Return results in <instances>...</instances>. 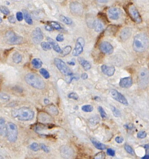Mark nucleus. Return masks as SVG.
<instances>
[{
  "label": "nucleus",
  "instance_id": "obj_53",
  "mask_svg": "<svg viewBox=\"0 0 149 159\" xmlns=\"http://www.w3.org/2000/svg\"><path fill=\"white\" fill-rule=\"evenodd\" d=\"M67 63L68 64L71 65V66H74L75 64V62L74 60H72L70 61H68Z\"/></svg>",
  "mask_w": 149,
  "mask_h": 159
},
{
  "label": "nucleus",
  "instance_id": "obj_8",
  "mask_svg": "<svg viewBox=\"0 0 149 159\" xmlns=\"http://www.w3.org/2000/svg\"><path fill=\"white\" fill-rule=\"evenodd\" d=\"M85 41L83 38L79 37L76 40L75 46L73 49L72 55L74 57L78 56L83 51Z\"/></svg>",
  "mask_w": 149,
  "mask_h": 159
},
{
  "label": "nucleus",
  "instance_id": "obj_5",
  "mask_svg": "<svg viewBox=\"0 0 149 159\" xmlns=\"http://www.w3.org/2000/svg\"><path fill=\"white\" fill-rule=\"evenodd\" d=\"M7 135L8 141L10 142H15L17 139V127L15 124L8 122L6 125Z\"/></svg>",
  "mask_w": 149,
  "mask_h": 159
},
{
  "label": "nucleus",
  "instance_id": "obj_15",
  "mask_svg": "<svg viewBox=\"0 0 149 159\" xmlns=\"http://www.w3.org/2000/svg\"><path fill=\"white\" fill-rule=\"evenodd\" d=\"M132 78L130 77H128L121 78L119 82V86L123 88H128L132 86Z\"/></svg>",
  "mask_w": 149,
  "mask_h": 159
},
{
  "label": "nucleus",
  "instance_id": "obj_55",
  "mask_svg": "<svg viewBox=\"0 0 149 159\" xmlns=\"http://www.w3.org/2000/svg\"><path fill=\"white\" fill-rule=\"evenodd\" d=\"M149 158V155H145V156L143 157H142V159H148Z\"/></svg>",
  "mask_w": 149,
  "mask_h": 159
},
{
  "label": "nucleus",
  "instance_id": "obj_17",
  "mask_svg": "<svg viewBox=\"0 0 149 159\" xmlns=\"http://www.w3.org/2000/svg\"><path fill=\"white\" fill-rule=\"evenodd\" d=\"M101 70L104 74L109 77L113 76L115 72V68L114 66H109L105 64L101 66Z\"/></svg>",
  "mask_w": 149,
  "mask_h": 159
},
{
  "label": "nucleus",
  "instance_id": "obj_28",
  "mask_svg": "<svg viewBox=\"0 0 149 159\" xmlns=\"http://www.w3.org/2000/svg\"><path fill=\"white\" fill-rule=\"evenodd\" d=\"M48 24L51 26V27L53 28V29L56 30H60L61 29H62V27L60 25V24L55 21L49 22Z\"/></svg>",
  "mask_w": 149,
  "mask_h": 159
},
{
  "label": "nucleus",
  "instance_id": "obj_10",
  "mask_svg": "<svg viewBox=\"0 0 149 159\" xmlns=\"http://www.w3.org/2000/svg\"><path fill=\"white\" fill-rule=\"evenodd\" d=\"M99 50L102 53L107 55H110L114 51V48L110 43L107 41L102 42L99 45Z\"/></svg>",
  "mask_w": 149,
  "mask_h": 159
},
{
  "label": "nucleus",
  "instance_id": "obj_50",
  "mask_svg": "<svg viewBox=\"0 0 149 159\" xmlns=\"http://www.w3.org/2000/svg\"><path fill=\"white\" fill-rule=\"evenodd\" d=\"M8 21H9L10 23H14L15 22V18L14 15H10L8 17Z\"/></svg>",
  "mask_w": 149,
  "mask_h": 159
},
{
  "label": "nucleus",
  "instance_id": "obj_26",
  "mask_svg": "<svg viewBox=\"0 0 149 159\" xmlns=\"http://www.w3.org/2000/svg\"><path fill=\"white\" fill-rule=\"evenodd\" d=\"M12 60L14 63H19L22 60V56L20 54L16 52L13 55Z\"/></svg>",
  "mask_w": 149,
  "mask_h": 159
},
{
  "label": "nucleus",
  "instance_id": "obj_13",
  "mask_svg": "<svg viewBox=\"0 0 149 159\" xmlns=\"http://www.w3.org/2000/svg\"><path fill=\"white\" fill-rule=\"evenodd\" d=\"M43 39V35L40 28H36L32 33V39L36 44L40 43Z\"/></svg>",
  "mask_w": 149,
  "mask_h": 159
},
{
  "label": "nucleus",
  "instance_id": "obj_54",
  "mask_svg": "<svg viewBox=\"0 0 149 159\" xmlns=\"http://www.w3.org/2000/svg\"><path fill=\"white\" fill-rule=\"evenodd\" d=\"M99 3H105L108 2L109 0H97Z\"/></svg>",
  "mask_w": 149,
  "mask_h": 159
},
{
  "label": "nucleus",
  "instance_id": "obj_4",
  "mask_svg": "<svg viewBox=\"0 0 149 159\" xmlns=\"http://www.w3.org/2000/svg\"><path fill=\"white\" fill-rule=\"evenodd\" d=\"M4 41L5 43L8 44L17 45L22 43L23 38L13 31L9 30L5 33Z\"/></svg>",
  "mask_w": 149,
  "mask_h": 159
},
{
  "label": "nucleus",
  "instance_id": "obj_1",
  "mask_svg": "<svg viewBox=\"0 0 149 159\" xmlns=\"http://www.w3.org/2000/svg\"><path fill=\"white\" fill-rule=\"evenodd\" d=\"M12 115L14 118L20 121H30L33 119L34 117V112L29 107H22L13 110L12 111Z\"/></svg>",
  "mask_w": 149,
  "mask_h": 159
},
{
  "label": "nucleus",
  "instance_id": "obj_42",
  "mask_svg": "<svg viewBox=\"0 0 149 159\" xmlns=\"http://www.w3.org/2000/svg\"><path fill=\"white\" fill-rule=\"evenodd\" d=\"M68 98L70 99H73L74 100H77L78 99V96L77 94L75 92H71L68 94Z\"/></svg>",
  "mask_w": 149,
  "mask_h": 159
},
{
  "label": "nucleus",
  "instance_id": "obj_48",
  "mask_svg": "<svg viewBox=\"0 0 149 159\" xmlns=\"http://www.w3.org/2000/svg\"><path fill=\"white\" fill-rule=\"evenodd\" d=\"M49 109H50L51 111L52 112V114H55V115H57V114H58V113H57V112L58 113L57 109L56 107L55 106H50V107H49Z\"/></svg>",
  "mask_w": 149,
  "mask_h": 159
},
{
  "label": "nucleus",
  "instance_id": "obj_56",
  "mask_svg": "<svg viewBox=\"0 0 149 159\" xmlns=\"http://www.w3.org/2000/svg\"><path fill=\"white\" fill-rule=\"evenodd\" d=\"M44 102H45V103L48 104L49 103V100H48V99H45Z\"/></svg>",
  "mask_w": 149,
  "mask_h": 159
},
{
  "label": "nucleus",
  "instance_id": "obj_37",
  "mask_svg": "<svg viewBox=\"0 0 149 159\" xmlns=\"http://www.w3.org/2000/svg\"><path fill=\"white\" fill-rule=\"evenodd\" d=\"M98 110L100 115L101 116V118L104 119V118H106L107 117V114L106 113L105 111H104V109L101 107V106H99Z\"/></svg>",
  "mask_w": 149,
  "mask_h": 159
},
{
  "label": "nucleus",
  "instance_id": "obj_7",
  "mask_svg": "<svg viewBox=\"0 0 149 159\" xmlns=\"http://www.w3.org/2000/svg\"><path fill=\"white\" fill-rule=\"evenodd\" d=\"M54 62L58 70L63 75L65 76H71L73 74L70 69L62 60L60 58H55L54 60Z\"/></svg>",
  "mask_w": 149,
  "mask_h": 159
},
{
  "label": "nucleus",
  "instance_id": "obj_11",
  "mask_svg": "<svg viewBox=\"0 0 149 159\" xmlns=\"http://www.w3.org/2000/svg\"><path fill=\"white\" fill-rule=\"evenodd\" d=\"M110 93L112 97L116 101L125 105H128V102L125 97L118 91L114 89H112L110 91Z\"/></svg>",
  "mask_w": 149,
  "mask_h": 159
},
{
  "label": "nucleus",
  "instance_id": "obj_14",
  "mask_svg": "<svg viewBox=\"0 0 149 159\" xmlns=\"http://www.w3.org/2000/svg\"><path fill=\"white\" fill-rule=\"evenodd\" d=\"M108 12L109 18L114 20L118 19L121 15V10L119 8L115 7L109 8Z\"/></svg>",
  "mask_w": 149,
  "mask_h": 159
},
{
  "label": "nucleus",
  "instance_id": "obj_24",
  "mask_svg": "<svg viewBox=\"0 0 149 159\" xmlns=\"http://www.w3.org/2000/svg\"><path fill=\"white\" fill-rule=\"evenodd\" d=\"M31 64L35 69L40 68L43 64L42 61L39 58H34L31 61Z\"/></svg>",
  "mask_w": 149,
  "mask_h": 159
},
{
  "label": "nucleus",
  "instance_id": "obj_16",
  "mask_svg": "<svg viewBox=\"0 0 149 159\" xmlns=\"http://www.w3.org/2000/svg\"><path fill=\"white\" fill-rule=\"evenodd\" d=\"M132 30L130 28H124L121 31L120 34V38L122 41L124 42L128 40L132 35Z\"/></svg>",
  "mask_w": 149,
  "mask_h": 159
},
{
  "label": "nucleus",
  "instance_id": "obj_18",
  "mask_svg": "<svg viewBox=\"0 0 149 159\" xmlns=\"http://www.w3.org/2000/svg\"><path fill=\"white\" fill-rule=\"evenodd\" d=\"M47 40L48 41V43L51 44V47L53 48V50L57 52V53H60L62 50L61 49L60 46L58 45V43L57 42L54 40L53 39L50 38V37H47Z\"/></svg>",
  "mask_w": 149,
  "mask_h": 159
},
{
  "label": "nucleus",
  "instance_id": "obj_31",
  "mask_svg": "<svg viewBox=\"0 0 149 159\" xmlns=\"http://www.w3.org/2000/svg\"><path fill=\"white\" fill-rule=\"evenodd\" d=\"M81 109L84 112L89 113V112H92L94 110V107L89 105H84L83 106H82Z\"/></svg>",
  "mask_w": 149,
  "mask_h": 159
},
{
  "label": "nucleus",
  "instance_id": "obj_9",
  "mask_svg": "<svg viewBox=\"0 0 149 159\" xmlns=\"http://www.w3.org/2000/svg\"><path fill=\"white\" fill-rule=\"evenodd\" d=\"M129 15L132 19L137 23H141L142 19L139 12L136 7L133 5H130L128 8Z\"/></svg>",
  "mask_w": 149,
  "mask_h": 159
},
{
  "label": "nucleus",
  "instance_id": "obj_27",
  "mask_svg": "<svg viewBox=\"0 0 149 159\" xmlns=\"http://www.w3.org/2000/svg\"><path fill=\"white\" fill-rule=\"evenodd\" d=\"M71 50H72L71 46L70 45L66 46L63 49V50H62L60 53L61 55L63 57L66 56L71 52Z\"/></svg>",
  "mask_w": 149,
  "mask_h": 159
},
{
  "label": "nucleus",
  "instance_id": "obj_20",
  "mask_svg": "<svg viewBox=\"0 0 149 159\" xmlns=\"http://www.w3.org/2000/svg\"><path fill=\"white\" fill-rule=\"evenodd\" d=\"M7 135L6 125H5V120L3 118H0V135L5 137Z\"/></svg>",
  "mask_w": 149,
  "mask_h": 159
},
{
  "label": "nucleus",
  "instance_id": "obj_25",
  "mask_svg": "<svg viewBox=\"0 0 149 159\" xmlns=\"http://www.w3.org/2000/svg\"><path fill=\"white\" fill-rule=\"evenodd\" d=\"M61 153L62 156H64V157L67 156V158L68 156H70L72 155L71 149H69L67 147H65V146H63V147H61Z\"/></svg>",
  "mask_w": 149,
  "mask_h": 159
},
{
  "label": "nucleus",
  "instance_id": "obj_51",
  "mask_svg": "<svg viewBox=\"0 0 149 159\" xmlns=\"http://www.w3.org/2000/svg\"><path fill=\"white\" fill-rule=\"evenodd\" d=\"M45 29L47 31H52L53 30V28L51 27V26L47 24L45 26Z\"/></svg>",
  "mask_w": 149,
  "mask_h": 159
},
{
  "label": "nucleus",
  "instance_id": "obj_49",
  "mask_svg": "<svg viewBox=\"0 0 149 159\" xmlns=\"http://www.w3.org/2000/svg\"><path fill=\"white\" fill-rule=\"evenodd\" d=\"M115 141L117 143H122L124 142V139L122 137L117 136L115 138Z\"/></svg>",
  "mask_w": 149,
  "mask_h": 159
},
{
  "label": "nucleus",
  "instance_id": "obj_38",
  "mask_svg": "<svg viewBox=\"0 0 149 159\" xmlns=\"http://www.w3.org/2000/svg\"><path fill=\"white\" fill-rule=\"evenodd\" d=\"M124 148L127 153H128L129 154L134 155V150L130 146H129L128 145H125L124 146Z\"/></svg>",
  "mask_w": 149,
  "mask_h": 159
},
{
  "label": "nucleus",
  "instance_id": "obj_34",
  "mask_svg": "<svg viewBox=\"0 0 149 159\" xmlns=\"http://www.w3.org/2000/svg\"><path fill=\"white\" fill-rule=\"evenodd\" d=\"M10 96L8 94L4 92H0V99L3 101H8L10 99Z\"/></svg>",
  "mask_w": 149,
  "mask_h": 159
},
{
  "label": "nucleus",
  "instance_id": "obj_41",
  "mask_svg": "<svg viewBox=\"0 0 149 159\" xmlns=\"http://www.w3.org/2000/svg\"><path fill=\"white\" fill-rule=\"evenodd\" d=\"M147 136V133L144 131H140L137 134V137L140 139L145 138Z\"/></svg>",
  "mask_w": 149,
  "mask_h": 159
},
{
  "label": "nucleus",
  "instance_id": "obj_23",
  "mask_svg": "<svg viewBox=\"0 0 149 159\" xmlns=\"http://www.w3.org/2000/svg\"><path fill=\"white\" fill-rule=\"evenodd\" d=\"M23 17L24 18V20L26 23H27L28 24L32 25L33 24V21L28 11L25 10H23Z\"/></svg>",
  "mask_w": 149,
  "mask_h": 159
},
{
  "label": "nucleus",
  "instance_id": "obj_30",
  "mask_svg": "<svg viewBox=\"0 0 149 159\" xmlns=\"http://www.w3.org/2000/svg\"><path fill=\"white\" fill-rule=\"evenodd\" d=\"M41 46L44 51H49L51 49V46L48 42H43L41 43Z\"/></svg>",
  "mask_w": 149,
  "mask_h": 159
},
{
  "label": "nucleus",
  "instance_id": "obj_19",
  "mask_svg": "<svg viewBox=\"0 0 149 159\" xmlns=\"http://www.w3.org/2000/svg\"><path fill=\"white\" fill-rule=\"evenodd\" d=\"M78 60L79 63L81 64V65L83 67L85 71H89V70L91 69V63H90L88 61L81 57H79Z\"/></svg>",
  "mask_w": 149,
  "mask_h": 159
},
{
  "label": "nucleus",
  "instance_id": "obj_12",
  "mask_svg": "<svg viewBox=\"0 0 149 159\" xmlns=\"http://www.w3.org/2000/svg\"><path fill=\"white\" fill-rule=\"evenodd\" d=\"M71 12L74 15H81L83 14V8L81 3L77 2H72L70 4Z\"/></svg>",
  "mask_w": 149,
  "mask_h": 159
},
{
  "label": "nucleus",
  "instance_id": "obj_47",
  "mask_svg": "<svg viewBox=\"0 0 149 159\" xmlns=\"http://www.w3.org/2000/svg\"><path fill=\"white\" fill-rule=\"evenodd\" d=\"M107 153L108 155H109V156H114L115 155V152L113 149L111 148H109L107 149Z\"/></svg>",
  "mask_w": 149,
  "mask_h": 159
},
{
  "label": "nucleus",
  "instance_id": "obj_6",
  "mask_svg": "<svg viewBox=\"0 0 149 159\" xmlns=\"http://www.w3.org/2000/svg\"><path fill=\"white\" fill-rule=\"evenodd\" d=\"M149 82V71L146 68H142L138 74V84L142 89L146 88Z\"/></svg>",
  "mask_w": 149,
  "mask_h": 159
},
{
  "label": "nucleus",
  "instance_id": "obj_22",
  "mask_svg": "<svg viewBox=\"0 0 149 159\" xmlns=\"http://www.w3.org/2000/svg\"><path fill=\"white\" fill-rule=\"evenodd\" d=\"M90 140L92 143L94 145V146H95L97 149L99 150H104L106 149L107 146L105 145L98 142L95 139L93 138H91Z\"/></svg>",
  "mask_w": 149,
  "mask_h": 159
},
{
  "label": "nucleus",
  "instance_id": "obj_21",
  "mask_svg": "<svg viewBox=\"0 0 149 159\" xmlns=\"http://www.w3.org/2000/svg\"><path fill=\"white\" fill-rule=\"evenodd\" d=\"M93 28H94L95 31L97 32H99L103 30V25L101 21L99 19H96L93 22Z\"/></svg>",
  "mask_w": 149,
  "mask_h": 159
},
{
  "label": "nucleus",
  "instance_id": "obj_3",
  "mask_svg": "<svg viewBox=\"0 0 149 159\" xmlns=\"http://www.w3.org/2000/svg\"><path fill=\"white\" fill-rule=\"evenodd\" d=\"M26 82L34 88L42 90L46 87V83L38 74L34 73L27 74L25 77Z\"/></svg>",
  "mask_w": 149,
  "mask_h": 159
},
{
  "label": "nucleus",
  "instance_id": "obj_29",
  "mask_svg": "<svg viewBox=\"0 0 149 159\" xmlns=\"http://www.w3.org/2000/svg\"><path fill=\"white\" fill-rule=\"evenodd\" d=\"M59 19L63 23L67 25H70L73 23V21L70 18L65 16L64 15H61L59 16Z\"/></svg>",
  "mask_w": 149,
  "mask_h": 159
},
{
  "label": "nucleus",
  "instance_id": "obj_46",
  "mask_svg": "<svg viewBox=\"0 0 149 159\" xmlns=\"http://www.w3.org/2000/svg\"><path fill=\"white\" fill-rule=\"evenodd\" d=\"M56 41L57 42H63L64 40V35L62 34H59L58 35L56 36Z\"/></svg>",
  "mask_w": 149,
  "mask_h": 159
},
{
  "label": "nucleus",
  "instance_id": "obj_45",
  "mask_svg": "<svg viewBox=\"0 0 149 159\" xmlns=\"http://www.w3.org/2000/svg\"><path fill=\"white\" fill-rule=\"evenodd\" d=\"M40 146L41 148L45 152L49 153L50 151V150H49V148H48V146H46L45 144H41Z\"/></svg>",
  "mask_w": 149,
  "mask_h": 159
},
{
  "label": "nucleus",
  "instance_id": "obj_32",
  "mask_svg": "<svg viewBox=\"0 0 149 159\" xmlns=\"http://www.w3.org/2000/svg\"><path fill=\"white\" fill-rule=\"evenodd\" d=\"M39 72L42 76L46 79H48L50 78V74L49 73L48 71H47L46 69L44 68H41L39 70Z\"/></svg>",
  "mask_w": 149,
  "mask_h": 159
},
{
  "label": "nucleus",
  "instance_id": "obj_44",
  "mask_svg": "<svg viewBox=\"0 0 149 159\" xmlns=\"http://www.w3.org/2000/svg\"><path fill=\"white\" fill-rule=\"evenodd\" d=\"M16 19L18 21H22L23 19V14L22 12H18L16 14Z\"/></svg>",
  "mask_w": 149,
  "mask_h": 159
},
{
  "label": "nucleus",
  "instance_id": "obj_57",
  "mask_svg": "<svg viewBox=\"0 0 149 159\" xmlns=\"http://www.w3.org/2000/svg\"><path fill=\"white\" fill-rule=\"evenodd\" d=\"M3 22V20H2V18H1V17L0 16V23H2Z\"/></svg>",
  "mask_w": 149,
  "mask_h": 159
},
{
  "label": "nucleus",
  "instance_id": "obj_43",
  "mask_svg": "<svg viewBox=\"0 0 149 159\" xmlns=\"http://www.w3.org/2000/svg\"><path fill=\"white\" fill-rule=\"evenodd\" d=\"M99 17L100 19H101V20L103 21L104 22H106L108 21L107 18L106 17V15L103 13L102 12H99L98 14Z\"/></svg>",
  "mask_w": 149,
  "mask_h": 159
},
{
  "label": "nucleus",
  "instance_id": "obj_33",
  "mask_svg": "<svg viewBox=\"0 0 149 159\" xmlns=\"http://www.w3.org/2000/svg\"><path fill=\"white\" fill-rule=\"evenodd\" d=\"M111 110L115 117L118 118L121 116V112L118 109H117L115 107L111 106Z\"/></svg>",
  "mask_w": 149,
  "mask_h": 159
},
{
  "label": "nucleus",
  "instance_id": "obj_2",
  "mask_svg": "<svg viewBox=\"0 0 149 159\" xmlns=\"http://www.w3.org/2000/svg\"><path fill=\"white\" fill-rule=\"evenodd\" d=\"M149 45V39L144 33H140L134 38L133 47L134 50L138 52L145 51Z\"/></svg>",
  "mask_w": 149,
  "mask_h": 159
},
{
  "label": "nucleus",
  "instance_id": "obj_35",
  "mask_svg": "<svg viewBox=\"0 0 149 159\" xmlns=\"http://www.w3.org/2000/svg\"><path fill=\"white\" fill-rule=\"evenodd\" d=\"M116 26L113 25L109 26L107 29L106 30V31H105V32H108L110 34H114L116 32Z\"/></svg>",
  "mask_w": 149,
  "mask_h": 159
},
{
  "label": "nucleus",
  "instance_id": "obj_40",
  "mask_svg": "<svg viewBox=\"0 0 149 159\" xmlns=\"http://www.w3.org/2000/svg\"><path fill=\"white\" fill-rule=\"evenodd\" d=\"M105 158V154L103 152H101L96 154L94 157V159H103Z\"/></svg>",
  "mask_w": 149,
  "mask_h": 159
},
{
  "label": "nucleus",
  "instance_id": "obj_39",
  "mask_svg": "<svg viewBox=\"0 0 149 159\" xmlns=\"http://www.w3.org/2000/svg\"><path fill=\"white\" fill-rule=\"evenodd\" d=\"M0 11L5 15H8L10 13V11L8 9V8L5 6H2L0 7Z\"/></svg>",
  "mask_w": 149,
  "mask_h": 159
},
{
  "label": "nucleus",
  "instance_id": "obj_36",
  "mask_svg": "<svg viewBox=\"0 0 149 159\" xmlns=\"http://www.w3.org/2000/svg\"><path fill=\"white\" fill-rule=\"evenodd\" d=\"M29 147L30 149H31L32 150H33L34 151L37 152L39 150V146L38 143H33L30 145L29 146Z\"/></svg>",
  "mask_w": 149,
  "mask_h": 159
},
{
  "label": "nucleus",
  "instance_id": "obj_52",
  "mask_svg": "<svg viewBox=\"0 0 149 159\" xmlns=\"http://www.w3.org/2000/svg\"><path fill=\"white\" fill-rule=\"evenodd\" d=\"M81 78L84 80L88 78V75L86 73H82V74H81Z\"/></svg>",
  "mask_w": 149,
  "mask_h": 159
}]
</instances>
